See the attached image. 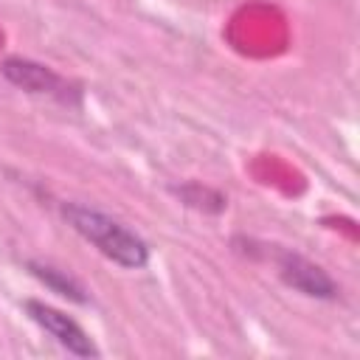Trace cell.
<instances>
[{
  "instance_id": "4",
  "label": "cell",
  "mask_w": 360,
  "mask_h": 360,
  "mask_svg": "<svg viewBox=\"0 0 360 360\" xmlns=\"http://www.w3.org/2000/svg\"><path fill=\"white\" fill-rule=\"evenodd\" d=\"M0 70H3V76H6L11 84H17V87H22V90H28V93H48V96H59V93H62V79H59L51 68L37 65V62H31V59L8 56Z\"/></svg>"
},
{
  "instance_id": "5",
  "label": "cell",
  "mask_w": 360,
  "mask_h": 360,
  "mask_svg": "<svg viewBox=\"0 0 360 360\" xmlns=\"http://www.w3.org/2000/svg\"><path fill=\"white\" fill-rule=\"evenodd\" d=\"M31 267H34V273H37L45 284H51L53 290H59V295H70L73 301H84V298H82V290H79L70 278L59 276V270H53V267H39V264H31Z\"/></svg>"
},
{
  "instance_id": "1",
  "label": "cell",
  "mask_w": 360,
  "mask_h": 360,
  "mask_svg": "<svg viewBox=\"0 0 360 360\" xmlns=\"http://www.w3.org/2000/svg\"><path fill=\"white\" fill-rule=\"evenodd\" d=\"M62 217L115 264L138 270L149 262V250H146L143 239L135 236L127 225L115 222L112 217H107L96 208H87V205H79V202L62 205Z\"/></svg>"
},
{
  "instance_id": "3",
  "label": "cell",
  "mask_w": 360,
  "mask_h": 360,
  "mask_svg": "<svg viewBox=\"0 0 360 360\" xmlns=\"http://www.w3.org/2000/svg\"><path fill=\"white\" fill-rule=\"evenodd\" d=\"M278 267H281V278L292 290H298L304 295H315V298H332L335 295V281L318 264H312L295 253H284Z\"/></svg>"
},
{
  "instance_id": "2",
  "label": "cell",
  "mask_w": 360,
  "mask_h": 360,
  "mask_svg": "<svg viewBox=\"0 0 360 360\" xmlns=\"http://www.w3.org/2000/svg\"><path fill=\"white\" fill-rule=\"evenodd\" d=\"M25 309H28L31 321L39 323L51 338H56L70 354H79V357H96L98 354V349L87 338V332L73 318H68L65 312L42 304V301H25Z\"/></svg>"
}]
</instances>
